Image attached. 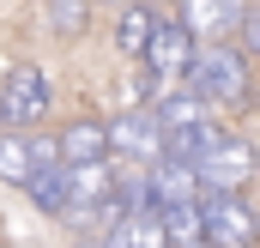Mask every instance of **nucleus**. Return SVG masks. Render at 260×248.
Masks as SVG:
<instances>
[{
  "instance_id": "6e6552de",
  "label": "nucleus",
  "mask_w": 260,
  "mask_h": 248,
  "mask_svg": "<svg viewBox=\"0 0 260 248\" xmlns=\"http://www.w3.org/2000/svg\"><path fill=\"white\" fill-rule=\"evenodd\" d=\"M55 158H61V170L103 164V158H109V133H103V121H73L61 139H55Z\"/></svg>"
},
{
  "instance_id": "f257e3e1",
  "label": "nucleus",
  "mask_w": 260,
  "mask_h": 248,
  "mask_svg": "<svg viewBox=\"0 0 260 248\" xmlns=\"http://www.w3.org/2000/svg\"><path fill=\"white\" fill-rule=\"evenodd\" d=\"M182 91L200 97L206 109H212V103H242V97H248V55L230 49V43H218V49L194 55L188 79H182Z\"/></svg>"
},
{
  "instance_id": "f03ea898",
  "label": "nucleus",
  "mask_w": 260,
  "mask_h": 248,
  "mask_svg": "<svg viewBox=\"0 0 260 248\" xmlns=\"http://www.w3.org/2000/svg\"><path fill=\"white\" fill-rule=\"evenodd\" d=\"M248 182H254V145L236 139V133H224V139L194 164L200 200H242V188H248Z\"/></svg>"
},
{
  "instance_id": "9b49d317",
  "label": "nucleus",
  "mask_w": 260,
  "mask_h": 248,
  "mask_svg": "<svg viewBox=\"0 0 260 248\" xmlns=\"http://www.w3.org/2000/svg\"><path fill=\"white\" fill-rule=\"evenodd\" d=\"M151 218H157V230H164L170 248H200V206H164Z\"/></svg>"
},
{
  "instance_id": "f8f14e48",
  "label": "nucleus",
  "mask_w": 260,
  "mask_h": 248,
  "mask_svg": "<svg viewBox=\"0 0 260 248\" xmlns=\"http://www.w3.org/2000/svg\"><path fill=\"white\" fill-rule=\"evenodd\" d=\"M30 176H37V151H30V139H12V133H0V182L30 188Z\"/></svg>"
},
{
  "instance_id": "1a4fd4ad",
  "label": "nucleus",
  "mask_w": 260,
  "mask_h": 248,
  "mask_svg": "<svg viewBox=\"0 0 260 248\" xmlns=\"http://www.w3.org/2000/svg\"><path fill=\"white\" fill-rule=\"evenodd\" d=\"M145 194H151V212H164V206H194L200 200L194 170H182V164H157V170L145 176Z\"/></svg>"
},
{
  "instance_id": "dca6fc26",
  "label": "nucleus",
  "mask_w": 260,
  "mask_h": 248,
  "mask_svg": "<svg viewBox=\"0 0 260 248\" xmlns=\"http://www.w3.org/2000/svg\"><path fill=\"white\" fill-rule=\"evenodd\" d=\"M200 248H206V242H200Z\"/></svg>"
},
{
  "instance_id": "2eb2a0df",
  "label": "nucleus",
  "mask_w": 260,
  "mask_h": 248,
  "mask_svg": "<svg viewBox=\"0 0 260 248\" xmlns=\"http://www.w3.org/2000/svg\"><path fill=\"white\" fill-rule=\"evenodd\" d=\"M121 248H170V242H164L157 218H151V212H139V218H127V224H121Z\"/></svg>"
},
{
  "instance_id": "20e7f679",
  "label": "nucleus",
  "mask_w": 260,
  "mask_h": 248,
  "mask_svg": "<svg viewBox=\"0 0 260 248\" xmlns=\"http://www.w3.org/2000/svg\"><path fill=\"white\" fill-rule=\"evenodd\" d=\"M194 206H200V242L206 248H254L248 200H194Z\"/></svg>"
},
{
  "instance_id": "423d86ee",
  "label": "nucleus",
  "mask_w": 260,
  "mask_h": 248,
  "mask_svg": "<svg viewBox=\"0 0 260 248\" xmlns=\"http://www.w3.org/2000/svg\"><path fill=\"white\" fill-rule=\"evenodd\" d=\"M49 115V79L37 73V67H18V73H6V91H0V121H43Z\"/></svg>"
},
{
  "instance_id": "4468645a",
  "label": "nucleus",
  "mask_w": 260,
  "mask_h": 248,
  "mask_svg": "<svg viewBox=\"0 0 260 248\" xmlns=\"http://www.w3.org/2000/svg\"><path fill=\"white\" fill-rule=\"evenodd\" d=\"M85 12H91L85 0H49V30L55 37H79L85 30Z\"/></svg>"
},
{
  "instance_id": "ddd939ff",
  "label": "nucleus",
  "mask_w": 260,
  "mask_h": 248,
  "mask_svg": "<svg viewBox=\"0 0 260 248\" xmlns=\"http://www.w3.org/2000/svg\"><path fill=\"white\" fill-rule=\"evenodd\" d=\"M151 24H157V18H151L145 6H127V12H121V24H115V43H121L127 55H139V49H145V37H151Z\"/></svg>"
},
{
  "instance_id": "9d476101",
  "label": "nucleus",
  "mask_w": 260,
  "mask_h": 248,
  "mask_svg": "<svg viewBox=\"0 0 260 248\" xmlns=\"http://www.w3.org/2000/svg\"><path fill=\"white\" fill-rule=\"evenodd\" d=\"M151 121H157V133L170 139V133H182V127H200V121H206V103L188 97V91H170V97H157Z\"/></svg>"
},
{
  "instance_id": "7ed1b4c3",
  "label": "nucleus",
  "mask_w": 260,
  "mask_h": 248,
  "mask_svg": "<svg viewBox=\"0 0 260 248\" xmlns=\"http://www.w3.org/2000/svg\"><path fill=\"white\" fill-rule=\"evenodd\" d=\"M139 55H145V67H151V79H157V97H170V91H182V79H188V67H194V37H188L182 24L157 18Z\"/></svg>"
},
{
  "instance_id": "0eeeda50",
  "label": "nucleus",
  "mask_w": 260,
  "mask_h": 248,
  "mask_svg": "<svg viewBox=\"0 0 260 248\" xmlns=\"http://www.w3.org/2000/svg\"><path fill=\"white\" fill-rule=\"evenodd\" d=\"M109 133V151H127V158H145V164H157V151H164V133L151 121V109H127L115 127H103Z\"/></svg>"
},
{
  "instance_id": "39448f33",
  "label": "nucleus",
  "mask_w": 260,
  "mask_h": 248,
  "mask_svg": "<svg viewBox=\"0 0 260 248\" xmlns=\"http://www.w3.org/2000/svg\"><path fill=\"white\" fill-rule=\"evenodd\" d=\"M242 24H248V0H182V30L206 37L212 49L230 43Z\"/></svg>"
}]
</instances>
